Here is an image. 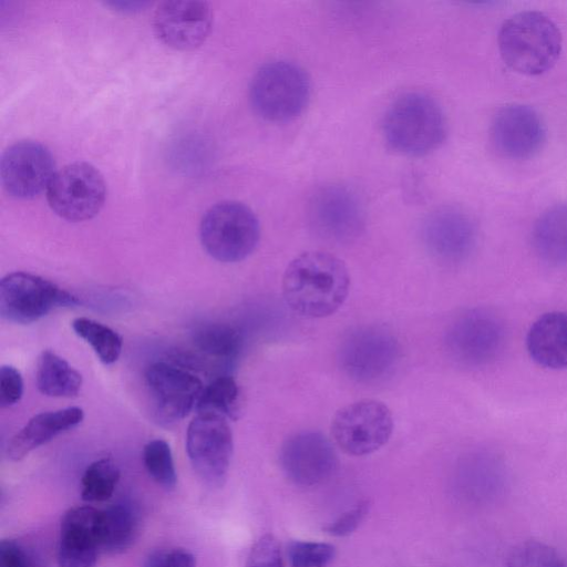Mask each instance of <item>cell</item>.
<instances>
[{
	"label": "cell",
	"instance_id": "6da1fadb",
	"mask_svg": "<svg viewBox=\"0 0 567 567\" xmlns=\"http://www.w3.org/2000/svg\"><path fill=\"white\" fill-rule=\"evenodd\" d=\"M350 276L344 262L321 250L298 255L282 277V295L288 307L306 318H324L346 301Z\"/></svg>",
	"mask_w": 567,
	"mask_h": 567
},
{
	"label": "cell",
	"instance_id": "7a4b0ae2",
	"mask_svg": "<svg viewBox=\"0 0 567 567\" xmlns=\"http://www.w3.org/2000/svg\"><path fill=\"white\" fill-rule=\"evenodd\" d=\"M497 47L502 60L511 70L535 76L556 64L563 49V37L548 16L527 10L508 17L502 23Z\"/></svg>",
	"mask_w": 567,
	"mask_h": 567
},
{
	"label": "cell",
	"instance_id": "3957f363",
	"mask_svg": "<svg viewBox=\"0 0 567 567\" xmlns=\"http://www.w3.org/2000/svg\"><path fill=\"white\" fill-rule=\"evenodd\" d=\"M382 134L392 151L405 156H423L444 142L447 122L435 99L422 92H408L389 105Z\"/></svg>",
	"mask_w": 567,
	"mask_h": 567
},
{
	"label": "cell",
	"instance_id": "277c9868",
	"mask_svg": "<svg viewBox=\"0 0 567 567\" xmlns=\"http://www.w3.org/2000/svg\"><path fill=\"white\" fill-rule=\"evenodd\" d=\"M311 83L307 72L292 62L272 61L251 79L249 100L264 120L284 123L299 116L308 105Z\"/></svg>",
	"mask_w": 567,
	"mask_h": 567
},
{
	"label": "cell",
	"instance_id": "5b68a950",
	"mask_svg": "<svg viewBox=\"0 0 567 567\" xmlns=\"http://www.w3.org/2000/svg\"><path fill=\"white\" fill-rule=\"evenodd\" d=\"M200 243L206 252L221 262H238L257 247L260 225L255 213L245 204L224 200L212 206L199 227Z\"/></svg>",
	"mask_w": 567,
	"mask_h": 567
},
{
	"label": "cell",
	"instance_id": "8992f818",
	"mask_svg": "<svg viewBox=\"0 0 567 567\" xmlns=\"http://www.w3.org/2000/svg\"><path fill=\"white\" fill-rule=\"evenodd\" d=\"M400 360V344L393 333L379 326L350 330L340 342L338 362L350 379L375 383L391 375Z\"/></svg>",
	"mask_w": 567,
	"mask_h": 567
},
{
	"label": "cell",
	"instance_id": "52a82bcc",
	"mask_svg": "<svg viewBox=\"0 0 567 567\" xmlns=\"http://www.w3.org/2000/svg\"><path fill=\"white\" fill-rule=\"evenodd\" d=\"M79 302L69 291L33 274L12 272L0 282V316L9 322L28 324L58 308Z\"/></svg>",
	"mask_w": 567,
	"mask_h": 567
},
{
	"label": "cell",
	"instance_id": "ba28073f",
	"mask_svg": "<svg viewBox=\"0 0 567 567\" xmlns=\"http://www.w3.org/2000/svg\"><path fill=\"white\" fill-rule=\"evenodd\" d=\"M106 197L100 171L86 162H75L56 171L47 188L51 209L69 221H83L99 214Z\"/></svg>",
	"mask_w": 567,
	"mask_h": 567
},
{
	"label": "cell",
	"instance_id": "9c48e42d",
	"mask_svg": "<svg viewBox=\"0 0 567 567\" xmlns=\"http://www.w3.org/2000/svg\"><path fill=\"white\" fill-rule=\"evenodd\" d=\"M393 431V416L381 401L364 399L350 403L334 414L331 434L347 454L363 456L381 449Z\"/></svg>",
	"mask_w": 567,
	"mask_h": 567
},
{
	"label": "cell",
	"instance_id": "30bf717a",
	"mask_svg": "<svg viewBox=\"0 0 567 567\" xmlns=\"http://www.w3.org/2000/svg\"><path fill=\"white\" fill-rule=\"evenodd\" d=\"M234 442L227 417L214 412H198L188 425L186 451L193 468L209 486L226 481Z\"/></svg>",
	"mask_w": 567,
	"mask_h": 567
},
{
	"label": "cell",
	"instance_id": "8fae6325",
	"mask_svg": "<svg viewBox=\"0 0 567 567\" xmlns=\"http://www.w3.org/2000/svg\"><path fill=\"white\" fill-rule=\"evenodd\" d=\"M505 331L502 321L486 309H468L449 324L445 346L456 362L472 368L493 362L502 352Z\"/></svg>",
	"mask_w": 567,
	"mask_h": 567
},
{
	"label": "cell",
	"instance_id": "7c38bea8",
	"mask_svg": "<svg viewBox=\"0 0 567 567\" xmlns=\"http://www.w3.org/2000/svg\"><path fill=\"white\" fill-rule=\"evenodd\" d=\"M154 416L162 425L179 422L196 408L203 383L192 372L166 362H154L145 372Z\"/></svg>",
	"mask_w": 567,
	"mask_h": 567
},
{
	"label": "cell",
	"instance_id": "4fadbf2b",
	"mask_svg": "<svg viewBox=\"0 0 567 567\" xmlns=\"http://www.w3.org/2000/svg\"><path fill=\"white\" fill-rule=\"evenodd\" d=\"M421 238L432 257L446 264H457L474 251L477 226L462 207L441 206L424 218Z\"/></svg>",
	"mask_w": 567,
	"mask_h": 567
},
{
	"label": "cell",
	"instance_id": "5bb4252c",
	"mask_svg": "<svg viewBox=\"0 0 567 567\" xmlns=\"http://www.w3.org/2000/svg\"><path fill=\"white\" fill-rule=\"evenodd\" d=\"M309 218L319 235L338 243L357 238L364 227L360 198L340 184L326 185L315 192L309 202Z\"/></svg>",
	"mask_w": 567,
	"mask_h": 567
},
{
	"label": "cell",
	"instance_id": "9a60e30c",
	"mask_svg": "<svg viewBox=\"0 0 567 567\" xmlns=\"http://www.w3.org/2000/svg\"><path fill=\"white\" fill-rule=\"evenodd\" d=\"M547 130L539 113L532 106L511 103L502 106L489 126L495 150L511 159L536 156L546 143Z\"/></svg>",
	"mask_w": 567,
	"mask_h": 567
},
{
	"label": "cell",
	"instance_id": "2e32d148",
	"mask_svg": "<svg viewBox=\"0 0 567 567\" xmlns=\"http://www.w3.org/2000/svg\"><path fill=\"white\" fill-rule=\"evenodd\" d=\"M0 173L2 186L10 196L30 199L47 190L56 171L53 156L44 145L21 141L3 152Z\"/></svg>",
	"mask_w": 567,
	"mask_h": 567
},
{
	"label": "cell",
	"instance_id": "e0dca14e",
	"mask_svg": "<svg viewBox=\"0 0 567 567\" xmlns=\"http://www.w3.org/2000/svg\"><path fill=\"white\" fill-rule=\"evenodd\" d=\"M280 465L293 484L310 487L326 482L338 464L333 445L318 431H301L282 443Z\"/></svg>",
	"mask_w": 567,
	"mask_h": 567
},
{
	"label": "cell",
	"instance_id": "ac0fdd59",
	"mask_svg": "<svg viewBox=\"0 0 567 567\" xmlns=\"http://www.w3.org/2000/svg\"><path fill=\"white\" fill-rule=\"evenodd\" d=\"M213 24L207 2L169 0L161 2L154 12L153 27L157 38L167 47L189 51L202 45Z\"/></svg>",
	"mask_w": 567,
	"mask_h": 567
},
{
	"label": "cell",
	"instance_id": "d6986e66",
	"mask_svg": "<svg viewBox=\"0 0 567 567\" xmlns=\"http://www.w3.org/2000/svg\"><path fill=\"white\" fill-rule=\"evenodd\" d=\"M100 513L75 506L62 517L58 547L59 567H94L101 548Z\"/></svg>",
	"mask_w": 567,
	"mask_h": 567
},
{
	"label": "cell",
	"instance_id": "ffe728a7",
	"mask_svg": "<svg viewBox=\"0 0 567 567\" xmlns=\"http://www.w3.org/2000/svg\"><path fill=\"white\" fill-rule=\"evenodd\" d=\"M83 419L84 412L79 406L35 414L11 437L7 455L12 461H20L56 435L78 426Z\"/></svg>",
	"mask_w": 567,
	"mask_h": 567
},
{
	"label": "cell",
	"instance_id": "44dd1931",
	"mask_svg": "<svg viewBox=\"0 0 567 567\" xmlns=\"http://www.w3.org/2000/svg\"><path fill=\"white\" fill-rule=\"evenodd\" d=\"M526 349L544 368H567V312L550 311L537 318L527 332Z\"/></svg>",
	"mask_w": 567,
	"mask_h": 567
},
{
	"label": "cell",
	"instance_id": "7402d4cb",
	"mask_svg": "<svg viewBox=\"0 0 567 567\" xmlns=\"http://www.w3.org/2000/svg\"><path fill=\"white\" fill-rule=\"evenodd\" d=\"M532 245L537 256L556 267H567V203L547 207L532 228Z\"/></svg>",
	"mask_w": 567,
	"mask_h": 567
},
{
	"label": "cell",
	"instance_id": "603a6c76",
	"mask_svg": "<svg viewBox=\"0 0 567 567\" xmlns=\"http://www.w3.org/2000/svg\"><path fill=\"white\" fill-rule=\"evenodd\" d=\"M38 390L51 398H74L82 388V375L51 350L41 352L35 372Z\"/></svg>",
	"mask_w": 567,
	"mask_h": 567
},
{
	"label": "cell",
	"instance_id": "cb8c5ba5",
	"mask_svg": "<svg viewBox=\"0 0 567 567\" xmlns=\"http://www.w3.org/2000/svg\"><path fill=\"white\" fill-rule=\"evenodd\" d=\"M137 528V516L126 504H115L101 511V548L111 554L123 553L133 544Z\"/></svg>",
	"mask_w": 567,
	"mask_h": 567
},
{
	"label": "cell",
	"instance_id": "d4e9b609",
	"mask_svg": "<svg viewBox=\"0 0 567 567\" xmlns=\"http://www.w3.org/2000/svg\"><path fill=\"white\" fill-rule=\"evenodd\" d=\"M195 348L204 354L230 363L237 359L243 347L240 332L228 323H204L192 333Z\"/></svg>",
	"mask_w": 567,
	"mask_h": 567
},
{
	"label": "cell",
	"instance_id": "484cf974",
	"mask_svg": "<svg viewBox=\"0 0 567 567\" xmlns=\"http://www.w3.org/2000/svg\"><path fill=\"white\" fill-rule=\"evenodd\" d=\"M74 332L87 342L99 360L112 364L121 355L123 340L112 328L90 318L80 317L72 321Z\"/></svg>",
	"mask_w": 567,
	"mask_h": 567
},
{
	"label": "cell",
	"instance_id": "4316f807",
	"mask_svg": "<svg viewBox=\"0 0 567 567\" xmlns=\"http://www.w3.org/2000/svg\"><path fill=\"white\" fill-rule=\"evenodd\" d=\"M240 409V391L230 375L215 378L203 392L196 404L197 412H214L236 419Z\"/></svg>",
	"mask_w": 567,
	"mask_h": 567
},
{
	"label": "cell",
	"instance_id": "83f0119b",
	"mask_svg": "<svg viewBox=\"0 0 567 567\" xmlns=\"http://www.w3.org/2000/svg\"><path fill=\"white\" fill-rule=\"evenodd\" d=\"M120 481V470L110 458L92 462L84 471L81 480V496L86 502L109 499Z\"/></svg>",
	"mask_w": 567,
	"mask_h": 567
},
{
	"label": "cell",
	"instance_id": "f1b7e54d",
	"mask_svg": "<svg viewBox=\"0 0 567 567\" xmlns=\"http://www.w3.org/2000/svg\"><path fill=\"white\" fill-rule=\"evenodd\" d=\"M143 462L150 476L162 487L173 489L177 482L169 444L161 439L150 441L143 450Z\"/></svg>",
	"mask_w": 567,
	"mask_h": 567
},
{
	"label": "cell",
	"instance_id": "f546056e",
	"mask_svg": "<svg viewBox=\"0 0 567 567\" xmlns=\"http://www.w3.org/2000/svg\"><path fill=\"white\" fill-rule=\"evenodd\" d=\"M505 567H565V564L551 546L538 540H525L511 549Z\"/></svg>",
	"mask_w": 567,
	"mask_h": 567
},
{
	"label": "cell",
	"instance_id": "4dcf8cb0",
	"mask_svg": "<svg viewBox=\"0 0 567 567\" xmlns=\"http://www.w3.org/2000/svg\"><path fill=\"white\" fill-rule=\"evenodd\" d=\"M290 567H327L334 557V547L321 542L290 543L288 547Z\"/></svg>",
	"mask_w": 567,
	"mask_h": 567
},
{
	"label": "cell",
	"instance_id": "1f68e13d",
	"mask_svg": "<svg viewBox=\"0 0 567 567\" xmlns=\"http://www.w3.org/2000/svg\"><path fill=\"white\" fill-rule=\"evenodd\" d=\"M246 567H284L278 540L270 534L261 536L251 547Z\"/></svg>",
	"mask_w": 567,
	"mask_h": 567
},
{
	"label": "cell",
	"instance_id": "d6a6232c",
	"mask_svg": "<svg viewBox=\"0 0 567 567\" xmlns=\"http://www.w3.org/2000/svg\"><path fill=\"white\" fill-rule=\"evenodd\" d=\"M23 394V379L19 370L12 365L0 369V405L9 408L18 403Z\"/></svg>",
	"mask_w": 567,
	"mask_h": 567
},
{
	"label": "cell",
	"instance_id": "836d02e7",
	"mask_svg": "<svg viewBox=\"0 0 567 567\" xmlns=\"http://www.w3.org/2000/svg\"><path fill=\"white\" fill-rule=\"evenodd\" d=\"M369 511V503L362 501L351 509L341 514L337 519L327 525L323 530L336 537H344L353 533L364 519Z\"/></svg>",
	"mask_w": 567,
	"mask_h": 567
},
{
	"label": "cell",
	"instance_id": "e575fe53",
	"mask_svg": "<svg viewBox=\"0 0 567 567\" xmlns=\"http://www.w3.org/2000/svg\"><path fill=\"white\" fill-rule=\"evenodd\" d=\"M144 567H195V558L183 548L164 549L150 555Z\"/></svg>",
	"mask_w": 567,
	"mask_h": 567
},
{
	"label": "cell",
	"instance_id": "d590c367",
	"mask_svg": "<svg viewBox=\"0 0 567 567\" xmlns=\"http://www.w3.org/2000/svg\"><path fill=\"white\" fill-rule=\"evenodd\" d=\"M0 567H39L17 542L4 539L0 544Z\"/></svg>",
	"mask_w": 567,
	"mask_h": 567
}]
</instances>
